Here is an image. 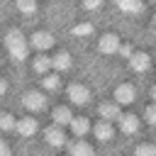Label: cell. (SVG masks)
<instances>
[{"mask_svg":"<svg viewBox=\"0 0 156 156\" xmlns=\"http://www.w3.org/2000/svg\"><path fill=\"white\" fill-rule=\"evenodd\" d=\"M5 46H7V51H10V56H12L15 61H24V58H27L29 44H27V39H24L17 29L7 32V37H5Z\"/></svg>","mask_w":156,"mask_h":156,"instance_id":"6da1fadb","label":"cell"},{"mask_svg":"<svg viewBox=\"0 0 156 156\" xmlns=\"http://www.w3.org/2000/svg\"><path fill=\"white\" fill-rule=\"evenodd\" d=\"M27 44H29L32 49H37V51H46V49L54 46V37H51L49 32H34Z\"/></svg>","mask_w":156,"mask_h":156,"instance_id":"7a4b0ae2","label":"cell"},{"mask_svg":"<svg viewBox=\"0 0 156 156\" xmlns=\"http://www.w3.org/2000/svg\"><path fill=\"white\" fill-rule=\"evenodd\" d=\"M134 98H136L134 85L122 83V85H117V88H115V102H117V105H129V102H134Z\"/></svg>","mask_w":156,"mask_h":156,"instance_id":"3957f363","label":"cell"},{"mask_svg":"<svg viewBox=\"0 0 156 156\" xmlns=\"http://www.w3.org/2000/svg\"><path fill=\"white\" fill-rule=\"evenodd\" d=\"M22 102H24V107L32 110V112H41V110L46 107V98H44L41 93H37V90H29V93L22 98Z\"/></svg>","mask_w":156,"mask_h":156,"instance_id":"277c9868","label":"cell"},{"mask_svg":"<svg viewBox=\"0 0 156 156\" xmlns=\"http://www.w3.org/2000/svg\"><path fill=\"white\" fill-rule=\"evenodd\" d=\"M68 98H71L73 105H85L90 100V90L80 83H73V85H68Z\"/></svg>","mask_w":156,"mask_h":156,"instance_id":"5b68a950","label":"cell"},{"mask_svg":"<svg viewBox=\"0 0 156 156\" xmlns=\"http://www.w3.org/2000/svg\"><path fill=\"white\" fill-rule=\"evenodd\" d=\"M44 139H46L49 146H63V144H66V134H63V129H61L58 124H51V127L44 132Z\"/></svg>","mask_w":156,"mask_h":156,"instance_id":"8992f818","label":"cell"},{"mask_svg":"<svg viewBox=\"0 0 156 156\" xmlns=\"http://www.w3.org/2000/svg\"><path fill=\"white\" fill-rule=\"evenodd\" d=\"M129 66H132V71H136V73H144V71H149V66H151V58H149V54H144V51H136V54H132V56H129Z\"/></svg>","mask_w":156,"mask_h":156,"instance_id":"52a82bcc","label":"cell"},{"mask_svg":"<svg viewBox=\"0 0 156 156\" xmlns=\"http://www.w3.org/2000/svg\"><path fill=\"white\" fill-rule=\"evenodd\" d=\"M15 129L20 132V136H34L37 129H39V124H37L34 117H22L20 122H15Z\"/></svg>","mask_w":156,"mask_h":156,"instance_id":"ba28073f","label":"cell"},{"mask_svg":"<svg viewBox=\"0 0 156 156\" xmlns=\"http://www.w3.org/2000/svg\"><path fill=\"white\" fill-rule=\"evenodd\" d=\"M98 49H100V54H117L119 39H117L115 34H105V37H100V41H98Z\"/></svg>","mask_w":156,"mask_h":156,"instance_id":"9c48e42d","label":"cell"},{"mask_svg":"<svg viewBox=\"0 0 156 156\" xmlns=\"http://www.w3.org/2000/svg\"><path fill=\"white\" fill-rule=\"evenodd\" d=\"M117 122H119V129H122L124 134H134V132L139 129V117H136V115H119Z\"/></svg>","mask_w":156,"mask_h":156,"instance_id":"30bf717a","label":"cell"},{"mask_svg":"<svg viewBox=\"0 0 156 156\" xmlns=\"http://www.w3.org/2000/svg\"><path fill=\"white\" fill-rule=\"evenodd\" d=\"M122 112H119V105L112 100V102H102L100 105V117L105 119V122H112V119H117Z\"/></svg>","mask_w":156,"mask_h":156,"instance_id":"8fae6325","label":"cell"},{"mask_svg":"<svg viewBox=\"0 0 156 156\" xmlns=\"http://www.w3.org/2000/svg\"><path fill=\"white\" fill-rule=\"evenodd\" d=\"M51 68H56V73L68 71V68H71V54H68V51H58V54L51 58Z\"/></svg>","mask_w":156,"mask_h":156,"instance_id":"7c38bea8","label":"cell"},{"mask_svg":"<svg viewBox=\"0 0 156 156\" xmlns=\"http://www.w3.org/2000/svg\"><path fill=\"white\" fill-rule=\"evenodd\" d=\"M93 134H95L100 141H110V139H112V124L105 122V119H100V122L93 127Z\"/></svg>","mask_w":156,"mask_h":156,"instance_id":"4fadbf2b","label":"cell"},{"mask_svg":"<svg viewBox=\"0 0 156 156\" xmlns=\"http://www.w3.org/2000/svg\"><path fill=\"white\" fill-rule=\"evenodd\" d=\"M71 156H95V151H93V146L88 141L78 139V141L71 144Z\"/></svg>","mask_w":156,"mask_h":156,"instance_id":"5bb4252c","label":"cell"},{"mask_svg":"<svg viewBox=\"0 0 156 156\" xmlns=\"http://www.w3.org/2000/svg\"><path fill=\"white\" fill-rule=\"evenodd\" d=\"M68 127H71V132H73L76 136H83V134L90 129V124H88V119H85V117H71Z\"/></svg>","mask_w":156,"mask_h":156,"instance_id":"9a60e30c","label":"cell"},{"mask_svg":"<svg viewBox=\"0 0 156 156\" xmlns=\"http://www.w3.org/2000/svg\"><path fill=\"white\" fill-rule=\"evenodd\" d=\"M71 110L68 107H56L54 112H51V119H54V124H58V127H63V124H68L71 122Z\"/></svg>","mask_w":156,"mask_h":156,"instance_id":"2e32d148","label":"cell"},{"mask_svg":"<svg viewBox=\"0 0 156 156\" xmlns=\"http://www.w3.org/2000/svg\"><path fill=\"white\" fill-rule=\"evenodd\" d=\"M32 66H34V71H37V73H41V76H44V73H49V68H51V58H49V56H44V54H39V56L34 58V63H32Z\"/></svg>","mask_w":156,"mask_h":156,"instance_id":"e0dca14e","label":"cell"},{"mask_svg":"<svg viewBox=\"0 0 156 156\" xmlns=\"http://www.w3.org/2000/svg\"><path fill=\"white\" fill-rule=\"evenodd\" d=\"M58 85H61L58 73H46V76H44V88H46V90H56Z\"/></svg>","mask_w":156,"mask_h":156,"instance_id":"ac0fdd59","label":"cell"},{"mask_svg":"<svg viewBox=\"0 0 156 156\" xmlns=\"http://www.w3.org/2000/svg\"><path fill=\"white\" fill-rule=\"evenodd\" d=\"M15 117L12 115H7V112H0V129L2 132H10V129H15Z\"/></svg>","mask_w":156,"mask_h":156,"instance_id":"d6986e66","label":"cell"},{"mask_svg":"<svg viewBox=\"0 0 156 156\" xmlns=\"http://www.w3.org/2000/svg\"><path fill=\"white\" fill-rule=\"evenodd\" d=\"M117 5H119L124 12H139V10H141V2H139V0H117Z\"/></svg>","mask_w":156,"mask_h":156,"instance_id":"ffe728a7","label":"cell"},{"mask_svg":"<svg viewBox=\"0 0 156 156\" xmlns=\"http://www.w3.org/2000/svg\"><path fill=\"white\" fill-rule=\"evenodd\" d=\"M17 10L24 15H32L37 10V0H17Z\"/></svg>","mask_w":156,"mask_h":156,"instance_id":"44dd1931","label":"cell"},{"mask_svg":"<svg viewBox=\"0 0 156 156\" xmlns=\"http://www.w3.org/2000/svg\"><path fill=\"white\" fill-rule=\"evenodd\" d=\"M134 156H156V149L151 144H139L136 151H134Z\"/></svg>","mask_w":156,"mask_h":156,"instance_id":"7402d4cb","label":"cell"},{"mask_svg":"<svg viewBox=\"0 0 156 156\" xmlns=\"http://www.w3.org/2000/svg\"><path fill=\"white\" fill-rule=\"evenodd\" d=\"M144 117H146V122H149V124H154V122H156V110H154V105H149V107H146Z\"/></svg>","mask_w":156,"mask_h":156,"instance_id":"603a6c76","label":"cell"},{"mask_svg":"<svg viewBox=\"0 0 156 156\" xmlns=\"http://www.w3.org/2000/svg\"><path fill=\"white\" fill-rule=\"evenodd\" d=\"M102 5V0H83V7L85 10H98Z\"/></svg>","mask_w":156,"mask_h":156,"instance_id":"cb8c5ba5","label":"cell"},{"mask_svg":"<svg viewBox=\"0 0 156 156\" xmlns=\"http://www.w3.org/2000/svg\"><path fill=\"white\" fill-rule=\"evenodd\" d=\"M90 29H93L90 24H80V27H76V29H73V34H88Z\"/></svg>","mask_w":156,"mask_h":156,"instance_id":"d4e9b609","label":"cell"},{"mask_svg":"<svg viewBox=\"0 0 156 156\" xmlns=\"http://www.w3.org/2000/svg\"><path fill=\"white\" fill-rule=\"evenodd\" d=\"M117 51H119V54H122V56H127V58H129V56H132V49H129V46H127V44H124V46H122V44H119V49H117Z\"/></svg>","mask_w":156,"mask_h":156,"instance_id":"484cf974","label":"cell"},{"mask_svg":"<svg viewBox=\"0 0 156 156\" xmlns=\"http://www.w3.org/2000/svg\"><path fill=\"white\" fill-rule=\"evenodd\" d=\"M0 156H10V149H7L5 141H0Z\"/></svg>","mask_w":156,"mask_h":156,"instance_id":"4316f807","label":"cell"},{"mask_svg":"<svg viewBox=\"0 0 156 156\" xmlns=\"http://www.w3.org/2000/svg\"><path fill=\"white\" fill-rule=\"evenodd\" d=\"M5 90H7V83L0 78V95H5Z\"/></svg>","mask_w":156,"mask_h":156,"instance_id":"83f0119b","label":"cell"}]
</instances>
